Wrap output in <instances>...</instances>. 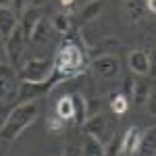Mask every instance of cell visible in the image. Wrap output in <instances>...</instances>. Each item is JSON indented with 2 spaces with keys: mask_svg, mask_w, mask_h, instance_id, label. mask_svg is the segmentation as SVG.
I'll return each instance as SVG.
<instances>
[{
  "mask_svg": "<svg viewBox=\"0 0 156 156\" xmlns=\"http://www.w3.org/2000/svg\"><path fill=\"white\" fill-rule=\"evenodd\" d=\"M40 117V104L37 100H29V102H19L17 106H12L11 115H9V121L6 125L0 129V135L4 142H15L25 129H29L36 119Z\"/></svg>",
  "mask_w": 156,
  "mask_h": 156,
  "instance_id": "1",
  "label": "cell"
},
{
  "mask_svg": "<svg viewBox=\"0 0 156 156\" xmlns=\"http://www.w3.org/2000/svg\"><path fill=\"white\" fill-rule=\"evenodd\" d=\"M85 67H87V56L73 42H67L65 46H60L56 56H54V73H58L65 81L83 73Z\"/></svg>",
  "mask_w": 156,
  "mask_h": 156,
  "instance_id": "2",
  "label": "cell"
},
{
  "mask_svg": "<svg viewBox=\"0 0 156 156\" xmlns=\"http://www.w3.org/2000/svg\"><path fill=\"white\" fill-rule=\"evenodd\" d=\"M65 79L58 73H52V77H48L46 81H19L17 85V100L19 102H29V100H37L42 96H48L50 92L56 87L58 83H62Z\"/></svg>",
  "mask_w": 156,
  "mask_h": 156,
  "instance_id": "3",
  "label": "cell"
},
{
  "mask_svg": "<svg viewBox=\"0 0 156 156\" xmlns=\"http://www.w3.org/2000/svg\"><path fill=\"white\" fill-rule=\"evenodd\" d=\"M54 73V58L48 56H34L25 60L19 69V81H46Z\"/></svg>",
  "mask_w": 156,
  "mask_h": 156,
  "instance_id": "4",
  "label": "cell"
},
{
  "mask_svg": "<svg viewBox=\"0 0 156 156\" xmlns=\"http://www.w3.org/2000/svg\"><path fill=\"white\" fill-rule=\"evenodd\" d=\"M27 37L23 36V31H21V27L17 25V29L12 31V36L4 42L6 44V60L11 62L12 67L17 69V73H19V69L23 67V54H25V48H27Z\"/></svg>",
  "mask_w": 156,
  "mask_h": 156,
  "instance_id": "5",
  "label": "cell"
},
{
  "mask_svg": "<svg viewBox=\"0 0 156 156\" xmlns=\"http://www.w3.org/2000/svg\"><path fill=\"white\" fill-rule=\"evenodd\" d=\"M19 73L11 62H0V100L17 96Z\"/></svg>",
  "mask_w": 156,
  "mask_h": 156,
  "instance_id": "6",
  "label": "cell"
},
{
  "mask_svg": "<svg viewBox=\"0 0 156 156\" xmlns=\"http://www.w3.org/2000/svg\"><path fill=\"white\" fill-rule=\"evenodd\" d=\"M92 67H94L96 75L102 77V79H112V77H117L119 71H121V62L115 54H104V56L94 58L92 60Z\"/></svg>",
  "mask_w": 156,
  "mask_h": 156,
  "instance_id": "7",
  "label": "cell"
},
{
  "mask_svg": "<svg viewBox=\"0 0 156 156\" xmlns=\"http://www.w3.org/2000/svg\"><path fill=\"white\" fill-rule=\"evenodd\" d=\"M44 19V12L40 6H27V11L21 15V19H19V27H21V31H23V36L27 40H31V34H34V29L37 27V23Z\"/></svg>",
  "mask_w": 156,
  "mask_h": 156,
  "instance_id": "8",
  "label": "cell"
},
{
  "mask_svg": "<svg viewBox=\"0 0 156 156\" xmlns=\"http://www.w3.org/2000/svg\"><path fill=\"white\" fill-rule=\"evenodd\" d=\"M127 65H129V71L140 75V77H148L150 71V62H148V50L135 48L127 54Z\"/></svg>",
  "mask_w": 156,
  "mask_h": 156,
  "instance_id": "9",
  "label": "cell"
},
{
  "mask_svg": "<svg viewBox=\"0 0 156 156\" xmlns=\"http://www.w3.org/2000/svg\"><path fill=\"white\" fill-rule=\"evenodd\" d=\"M19 25V17L12 12L11 6H0V37L6 42Z\"/></svg>",
  "mask_w": 156,
  "mask_h": 156,
  "instance_id": "10",
  "label": "cell"
},
{
  "mask_svg": "<svg viewBox=\"0 0 156 156\" xmlns=\"http://www.w3.org/2000/svg\"><path fill=\"white\" fill-rule=\"evenodd\" d=\"M81 127H83L85 135H94V137H98V140H102V135L106 133V117L100 115V112L90 115L87 121H85Z\"/></svg>",
  "mask_w": 156,
  "mask_h": 156,
  "instance_id": "11",
  "label": "cell"
},
{
  "mask_svg": "<svg viewBox=\"0 0 156 156\" xmlns=\"http://www.w3.org/2000/svg\"><path fill=\"white\" fill-rule=\"evenodd\" d=\"M54 117L60 119L62 123H67V125L75 121V108H73V96L71 94L58 98V102L54 106Z\"/></svg>",
  "mask_w": 156,
  "mask_h": 156,
  "instance_id": "12",
  "label": "cell"
},
{
  "mask_svg": "<svg viewBox=\"0 0 156 156\" xmlns=\"http://www.w3.org/2000/svg\"><path fill=\"white\" fill-rule=\"evenodd\" d=\"M140 140H142V131L137 127H129L123 140H121V154L123 156H135V150L140 146Z\"/></svg>",
  "mask_w": 156,
  "mask_h": 156,
  "instance_id": "13",
  "label": "cell"
},
{
  "mask_svg": "<svg viewBox=\"0 0 156 156\" xmlns=\"http://www.w3.org/2000/svg\"><path fill=\"white\" fill-rule=\"evenodd\" d=\"M135 156H156V127H150L146 133H142Z\"/></svg>",
  "mask_w": 156,
  "mask_h": 156,
  "instance_id": "14",
  "label": "cell"
},
{
  "mask_svg": "<svg viewBox=\"0 0 156 156\" xmlns=\"http://www.w3.org/2000/svg\"><path fill=\"white\" fill-rule=\"evenodd\" d=\"M125 15L131 23H140L146 17V0H125Z\"/></svg>",
  "mask_w": 156,
  "mask_h": 156,
  "instance_id": "15",
  "label": "cell"
},
{
  "mask_svg": "<svg viewBox=\"0 0 156 156\" xmlns=\"http://www.w3.org/2000/svg\"><path fill=\"white\" fill-rule=\"evenodd\" d=\"M119 46L121 42L117 37H102V40H98V44H94V48H90V54H92V58H98L104 54H112Z\"/></svg>",
  "mask_w": 156,
  "mask_h": 156,
  "instance_id": "16",
  "label": "cell"
},
{
  "mask_svg": "<svg viewBox=\"0 0 156 156\" xmlns=\"http://www.w3.org/2000/svg\"><path fill=\"white\" fill-rule=\"evenodd\" d=\"M73 96V108H75V121L77 125H83L90 117V102L85 100L83 94H71Z\"/></svg>",
  "mask_w": 156,
  "mask_h": 156,
  "instance_id": "17",
  "label": "cell"
},
{
  "mask_svg": "<svg viewBox=\"0 0 156 156\" xmlns=\"http://www.w3.org/2000/svg\"><path fill=\"white\" fill-rule=\"evenodd\" d=\"M102 6H104V0H87L83 4V9H81V12L77 15V21H79V23L94 21L98 15L102 12Z\"/></svg>",
  "mask_w": 156,
  "mask_h": 156,
  "instance_id": "18",
  "label": "cell"
},
{
  "mask_svg": "<svg viewBox=\"0 0 156 156\" xmlns=\"http://www.w3.org/2000/svg\"><path fill=\"white\" fill-rule=\"evenodd\" d=\"M104 152H106V146L102 140H98L94 135H85L81 156H104Z\"/></svg>",
  "mask_w": 156,
  "mask_h": 156,
  "instance_id": "19",
  "label": "cell"
},
{
  "mask_svg": "<svg viewBox=\"0 0 156 156\" xmlns=\"http://www.w3.org/2000/svg\"><path fill=\"white\" fill-rule=\"evenodd\" d=\"M52 25H50V21H46V19H42L40 23H37V27L34 29V34H31V44H46L50 37H52Z\"/></svg>",
  "mask_w": 156,
  "mask_h": 156,
  "instance_id": "20",
  "label": "cell"
},
{
  "mask_svg": "<svg viewBox=\"0 0 156 156\" xmlns=\"http://www.w3.org/2000/svg\"><path fill=\"white\" fill-rule=\"evenodd\" d=\"M50 25H52V29L56 31V34H69L71 31V17L67 15V12H58V15H54L52 19H50Z\"/></svg>",
  "mask_w": 156,
  "mask_h": 156,
  "instance_id": "21",
  "label": "cell"
},
{
  "mask_svg": "<svg viewBox=\"0 0 156 156\" xmlns=\"http://www.w3.org/2000/svg\"><path fill=\"white\" fill-rule=\"evenodd\" d=\"M150 85L146 83V81H135V90H133V102L137 104V106H144L146 100H148V96H150Z\"/></svg>",
  "mask_w": 156,
  "mask_h": 156,
  "instance_id": "22",
  "label": "cell"
},
{
  "mask_svg": "<svg viewBox=\"0 0 156 156\" xmlns=\"http://www.w3.org/2000/svg\"><path fill=\"white\" fill-rule=\"evenodd\" d=\"M127 108H129V100L123 96V94H115V96L110 98V110H112V115L123 117L127 112Z\"/></svg>",
  "mask_w": 156,
  "mask_h": 156,
  "instance_id": "23",
  "label": "cell"
},
{
  "mask_svg": "<svg viewBox=\"0 0 156 156\" xmlns=\"http://www.w3.org/2000/svg\"><path fill=\"white\" fill-rule=\"evenodd\" d=\"M121 137L119 133H112V137H110V142H108L106 146V152H104V156H121Z\"/></svg>",
  "mask_w": 156,
  "mask_h": 156,
  "instance_id": "24",
  "label": "cell"
},
{
  "mask_svg": "<svg viewBox=\"0 0 156 156\" xmlns=\"http://www.w3.org/2000/svg\"><path fill=\"white\" fill-rule=\"evenodd\" d=\"M12 110V104L9 100H0V129L6 125V121H9V115H11Z\"/></svg>",
  "mask_w": 156,
  "mask_h": 156,
  "instance_id": "25",
  "label": "cell"
},
{
  "mask_svg": "<svg viewBox=\"0 0 156 156\" xmlns=\"http://www.w3.org/2000/svg\"><path fill=\"white\" fill-rule=\"evenodd\" d=\"M135 81H137V79H133V77H125V79H123V90H121V94L127 98V100H131V98H133Z\"/></svg>",
  "mask_w": 156,
  "mask_h": 156,
  "instance_id": "26",
  "label": "cell"
},
{
  "mask_svg": "<svg viewBox=\"0 0 156 156\" xmlns=\"http://www.w3.org/2000/svg\"><path fill=\"white\" fill-rule=\"evenodd\" d=\"M27 0H11V9H12V12L21 19V15H23L25 11H27Z\"/></svg>",
  "mask_w": 156,
  "mask_h": 156,
  "instance_id": "27",
  "label": "cell"
},
{
  "mask_svg": "<svg viewBox=\"0 0 156 156\" xmlns=\"http://www.w3.org/2000/svg\"><path fill=\"white\" fill-rule=\"evenodd\" d=\"M148 62H150L148 77H150V79H156V48H150V50H148Z\"/></svg>",
  "mask_w": 156,
  "mask_h": 156,
  "instance_id": "28",
  "label": "cell"
},
{
  "mask_svg": "<svg viewBox=\"0 0 156 156\" xmlns=\"http://www.w3.org/2000/svg\"><path fill=\"white\" fill-rule=\"evenodd\" d=\"M146 106H148V110H150V115L156 117V90H150V96H148V100H146Z\"/></svg>",
  "mask_w": 156,
  "mask_h": 156,
  "instance_id": "29",
  "label": "cell"
},
{
  "mask_svg": "<svg viewBox=\"0 0 156 156\" xmlns=\"http://www.w3.org/2000/svg\"><path fill=\"white\" fill-rule=\"evenodd\" d=\"M65 125H67V123H62V121L56 119V117H50V121H48V127L52 129V131H60Z\"/></svg>",
  "mask_w": 156,
  "mask_h": 156,
  "instance_id": "30",
  "label": "cell"
},
{
  "mask_svg": "<svg viewBox=\"0 0 156 156\" xmlns=\"http://www.w3.org/2000/svg\"><path fill=\"white\" fill-rule=\"evenodd\" d=\"M62 156H81V152H79V148H77V146H67V148H65V152H62Z\"/></svg>",
  "mask_w": 156,
  "mask_h": 156,
  "instance_id": "31",
  "label": "cell"
},
{
  "mask_svg": "<svg viewBox=\"0 0 156 156\" xmlns=\"http://www.w3.org/2000/svg\"><path fill=\"white\" fill-rule=\"evenodd\" d=\"M0 62H9L6 60V44H4L2 37H0Z\"/></svg>",
  "mask_w": 156,
  "mask_h": 156,
  "instance_id": "32",
  "label": "cell"
},
{
  "mask_svg": "<svg viewBox=\"0 0 156 156\" xmlns=\"http://www.w3.org/2000/svg\"><path fill=\"white\" fill-rule=\"evenodd\" d=\"M146 11L156 17V0H146Z\"/></svg>",
  "mask_w": 156,
  "mask_h": 156,
  "instance_id": "33",
  "label": "cell"
},
{
  "mask_svg": "<svg viewBox=\"0 0 156 156\" xmlns=\"http://www.w3.org/2000/svg\"><path fill=\"white\" fill-rule=\"evenodd\" d=\"M9 154V142L0 140V156H6Z\"/></svg>",
  "mask_w": 156,
  "mask_h": 156,
  "instance_id": "34",
  "label": "cell"
},
{
  "mask_svg": "<svg viewBox=\"0 0 156 156\" xmlns=\"http://www.w3.org/2000/svg\"><path fill=\"white\" fill-rule=\"evenodd\" d=\"M73 2H75V0H60V4H62V6H71Z\"/></svg>",
  "mask_w": 156,
  "mask_h": 156,
  "instance_id": "35",
  "label": "cell"
},
{
  "mask_svg": "<svg viewBox=\"0 0 156 156\" xmlns=\"http://www.w3.org/2000/svg\"><path fill=\"white\" fill-rule=\"evenodd\" d=\"M0 6H11V0H0Z\"/></svg>",
  "mask_w": 156,
  "mask_h": 156,
  "instance_id": "36",
  "label": "cell"
},
{
  "mask_svg": "<svg viewBox=\"0 0 156 156\" xmlns=\"http://www.w3.org/2000/svg\"><path fill=\"white\" fill-rule=\"evenodd\" d=\"M0 140H2V135H0Z\"/></svg>",
  "mask_w": 156,
  "mask_h": 156,
  "instance_id": "37",
  "label": "cell"
}]
</instances>
